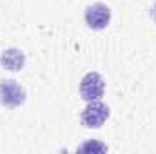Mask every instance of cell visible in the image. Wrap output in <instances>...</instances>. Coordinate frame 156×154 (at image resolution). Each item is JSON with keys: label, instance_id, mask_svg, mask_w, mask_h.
<instances>
[{"label": "cell", "instance_id": "1", "mask_svg": "<svg viewBox=\"0 0 156 154\" xmlns=\"http://www.w3.org/2000/svg\"><path fill=\"white\" fill-rule=\"evenodd\" d=\"M109 114H111V109L100 100H94V102H89L87 107L82 111L80 120H82V125L87 129H100L109 118Z\"/></svg>", "mask_w": 156, "mask_h": 154}, {"label": "cell", "instance_id": "2", "mask_svg": "<svg viewBox=\"0 0 156 154\" xmlns=\"http://www.w3.org/2000/svg\"><path fill=\"white\" fill-rule=\"evenodd\" d=\"M105 91V80L100 73L89 71L80 82V94L85 102H94L104 96Z\"/></svg>", "mask_w": 156, "mask_h": 154}, {"label": "cell", "instance_id": "3", "mask_svg": "<svg viewBox=\"0 0 156 154\" xmlns=\"http://www.w3.org/2000/svg\"><path fill=\"white\" fill-rule=\"evenodd\" d=\"M111 22V7L104 2H94L85 9V24L93 31H102Z\"/></svg>", "mask_w": 156, "mask_h": 154}, {"label": "cell", "instance_id": "4", "mask_svg": "<svg viewBox=\"0 0 156 154\" xmlns=\"http://www.w3.org/2000/svg\"><path fill=\"white\" fill-rule=\"evenodd\" d=\"M26 102V89L16 83L15 80H2L0 82V103L4 107L15 109Z\"/></svg>", "mask_w": 156, "mask_h": 154}, {"label": "cell", "instance_id": "5", "mask_svg": "<svg viewBox=\"0 0 156 154\" xmlns=\"http://www.w3.org/2000/svg\"><path fill=\"white\" fill-rule=\"evenodd\" d=\"M0 65L7 71H22L26 65V54L16 47L5 49L0 56Z\"/></svg>", "mask_w": 156, "mask_h": 154}, {"label": "cell", "instance_id": "6", "mask_svg": "<svg viewBox=\"0 0 156 154\" xmlns=\"http://www.w3.org/2000/svg\"><path fill=\"white\" fill-rule=\"evenodd\" d=\"M80 151L82 152H85V151H100V152H104V151H107V147L102 145V143H98V142H87L85 145L80 147Z\"/></svg>", "mask_w": 156, "mask_h": 154}, {"label": "cell", "instance_id": "7", "mask_svg": "<svg viewBox=\"0 0 156 154\" xmlns=\"http://www.w3.org/2000/svg\"><path fill=\"white\" fill-rule=\"evenodd\" d=\"M151 15H153V18L156 20V4L153 5V11H151Z\"/></svg>", "mask_w": 156, "mask_h": 154}]
</instances>
